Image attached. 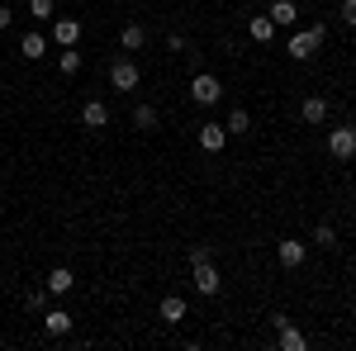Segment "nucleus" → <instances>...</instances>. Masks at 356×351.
I'll use <instances>...</instances> for the list:
<instances>
[{"mask_svg":"<svg viewBox=\"0 0 356 351\" xmlns=\"http://www.w3.org/2000/svg\"><path fill=\"white\" fill-rule=\"evenodd\" d=\"M323 38H328V24H309V28H295L290 33V43H285V53L295 57V62H309V57L323 48Z\"/></svg>","mask_w":356,"mask_h":351,"instance_id":"f257e3e1","label":"nucleus"},{"mask_svg":"<svg viewBox=\"0 0 356 351\" xmlns=\"http://www.w3.org/2000/svg\"><path fill=\"white\" fill-rule=\"evenodd\" d=\"M191 100H195V105H204V109L219 105V100H223V81L214 76V72H195V76H191Z\"/></svg>","mask_w":356,"mask_h":351,"instance_id":"f03ea898","label":"nucleus"},{"mask_svg":"<svg viewBox=\"0 0 356 351\" xmlns=\"http://www.w3.org/2000/svg\"><path fill=\"white\" fill-rule=\"evenodd\" d=\"M110 85L114 90H138L143 85V72H138L134 57H114L110 62Z\"/></svg>","mask_w":356,"mask_h":351,"instance_id":"7ed1b4c3","label":"nucleus"},{"mask_svg":"<svg viewBox=\"0 0 356 351\" xmlns=\"http://www.w3.org/2000/svg\"><path fill=\"white\" fill-rule=\"evenodd\" d=\"M328 152L337 157V162H352V157H356V129H352V124L328 129Z\"/></svg>","mask_w":356,"mask_h":351,"instance_id":"20e7f679","label":"nucleus"},{"mask_svg":"<svg viewBox=\"0 0 356 351\" xmlns=\"http://www.w3.org/2000/svg\"><path fill=\"white\" fill-rule=\"evenodd\" d=\"M191 285L200 290V295H219V285H223V275L214 261H195L191 266Z\"/></svg>","mask_w":356,"mask_h":351,"instance_id":"39448f33","label":"nucleus"},{"mask_svg":"<svg viewBox=\"0 0 356 351\" xmlns=\"http://www.w3.org/2000/svg\"><path fill=\"white\" fill-rule=\"evenodd\" d=\"M53 43H57V48H76V43H81V19H72V15H53Z\"/></svg>","mask_w":356,"mask_h":351,"instance_id":"423d86ee","label":"nucleus"},{"mask_svg":"<svg viewBox=\"0 0 356 351\" xmlns=\"http://www.w3.org/2000/svg\"><path fill=\"white\" fill-rule=\"evenodd\" d=\"M304 256H309V243H300V238H285V243H275V261L285 270H300Z\"/></svg>","mask_w":356,"mask_h":351,"instance_id":"0eeeda50","label":"nucleus"},{"mask_svg":"<svg viewBox=\"0 0 356 351\" xmlns=\"http://www.w3.org/2000/svg\"><path fill=\"white\" fill-rule=\"evenodd\" d=\"M38 318H43V332H48V337H67V332L76 327V318H72L67 309H53V304H48Z\"/></svg>","mask_w":356,"mask_h":351,"instance_id":"6e6552de","label":"nucleus"},{"mask_svg":"<svg viewBox=\"0 0 356 351\" xmlns=\"http://www.w3.org/2000/svg\"><path fill=\"white\" fill-rule=\"evenodd\" d=\"M81 129H90V133L110 129V105H105V100H86L81 105Z\"/></svg>","mask_w":356,"mask_h":351,"instance_id":"1a4fd4ad","label":"nucleus"},{"mask_svg":"<svg viewBox=\"0 0 356 351\" xmlns=\"http://www.w3.org/2000/svg\"><path fill=\"white\" fill-rule=\"evenodd\" d=\"M48 43H53L48 33H38V28H29L24 38H19V57H24V62H43V57H48Z\"/></svg>","mask_w":356,"mask_h":351,"instance_id":"9d476101","label":"nucleus"},{"mask_svg":"<svg viewBox=\"0 0 356 351\" xmlns=\"http://www.w3.org/2000/svg\"><path fill=\"white\" fill-rule=\"evenodd\" d=\"M266 15H271L275 28H295V24H300V5H295V0H271Z\"/></svg>","mask_w":356,"mask_h":351,"instance_id":"9b49d317","label":"nucleus"},{"mask_svg":"<svg viewBox=\"0 0 356 351\" xmlns=\"http://www.w3.org/2000/svg\"><path fill=\"white\" fill-rule=\"evenodd\" d=\"M72 290H76V270L72 266H53L48 270V295H72Z\"/></svg>","mask_w":356,"mask_h":351,"instance_id":"f8f14e48","label":"nucleus"},{"mask_svg":"<svg viewBox=\"0 0 356 351\" xmlns=\"http://www.w3.org/2000/svg\"><path fill=\"white\" fill-rule=\"evenodd\" d=\"M200 147L204 152H223L228 147V129L223 124H200Z\"/></svg>","mask_w":356,"mask_h":351,"instance_id":"ddd939ff","label":"nucleus"},{"mask_svg":"<svg viewBox=\"0 0 356 351\" xmlns=\"http://www.w3.org/2000/svg\"><path fill=\"white\" fill-rule=\"evenodd\" d=\"M157 318H162L166 327H176L181 318H186V299H181V295H166L162 304H157Z\"/></svg>","mask_w":356,"mask_h":351,"instance_id":"4468645a","label":"nucleus"},{"mask_svg":"<svg viewBox=\"0 0 356 351\" xmlns=\"http://www.w3.org/2000/svg\"><path fill=\"white\" fill-rule=\"evenodd\" d=\"M300 119L304 124H323V119H328V100H323V95H304Z\"/></svg>","mask_w":356,"mask_h":351,"instance_id":"2eb2a0df","label":"nucleus"},{"mask_svg":"<svg viewBox=\"0 0 356 351\" xmlns=\"http://www.w3.org/2000/svg\"><path fill=\"white\" fill-rule=\"evenodd\" d=\"M119 48H124V53H143V48H147V28H143V24H124Z\"/></svg>","mask_w":356,"mask_h":351,"instance_id":"dca6fc26","label":"nucleus"},{"mask_svg":"<svg viewBox=\"0 0 356 351\" xmlns=\"http://www.w3.org/2000/svg\"><path fill=\"white\" fill-rule=\"evenodd\" d=\"M275 342H280V351H304L309 347V337H304L295 323H285V327H275Z\"/></svg>","mask_w":356,"mask_h":351,"instance_id":"f3484780","label":"nucleus"},{"mask_svg":"<svg viewBox=\"0 0 356 351\" xmlns=\"http://www.w3.org/2000/svg\"><path fill=\"white\" fill-rule=\"evenodd\" d=\"M247 33H252V43H271L275 38L271 15H252V19H247Z\"/></svg>","mask_w":356,"mask_h":351,"instance_id":"a211bd4d","label":"nucleus"},{"mask_svg":"<svg viewBox=\"0 0 356 351\" xmlns=\"http://www.w3.org/2000/svg\"><path fill=\"white\" fill-rule=\"evenodd\" d=\"M81 67H86V57L76 53V48H62V53H57V72H62V76H76Z\"/></svg>","mask_w":356,"mask_h":351,"instance_id":"6ab92c4d","label":"nucleus"},{"mask_svg":"<svg viewBox=\"0 0 356 351\" xmlns=\"http://www.w3.org/2000/svg\"><path fill=\"white\" fill-rule=\"evenodd\" d=\"M223 129H228V138H243L247 129H252V114H247V109H228V124H223Z\"/></svg>","mask_w":356,"mask_h":351,"instance_id":"aec40b11","label":"nucleus"},{"mask_svg":"<svg viewBox=\"0 0 356 351\" xmlns=\"http://www.w3.org/2000/svg\"><path fill=\"white\" fill-rule=\"evenodd\" d=\"M134 129L152 133V129H157V109H152V105H138V109H134Z\"/></svg>","mask_w":356,"mask_h":351,"instance_id":"412c9836","label":"nucleus"},{"mask_svg":"<svg viewBox=\"0 0 356 351\" xmlns=\"http://www.w3.org/2000/svg\"><path fill=\"white\" fill-rule=\"evenodd\" d=\"M314 247L332 252V247H337V228H332V223H318V228H314Z\"/></svg>","mask_w":356,"mask_h":351,"instance_id":"4be33fe9","label":"nucleus"},{"mask_svg":"<svg viewBox=\"0 0 356 351\" xmlns=\"http://www.w3.org/2000/svg\"><path fill=\"white\" fill-rule=\"evenodd\" d=\"M53 10H57V0H29V15H33L38 24H48V19H53Z\"/></svg>","mask_w":356,"mask_h":351,"instance_id":"5701e85b","label":"nucleus"},{"mask_svg":"<svg viewBox=\"0 0 356 351\" xmlns=\"http://www.w3.org/2000/svg\"><path fill=\"white\" fill-rule=\"evenodd\" d=\"M48 304H53V295H48V285H38V290H29V309H33V313H43Z\"/></svg>","mask_w":356,"mask_h":351,"instance_id":"b1692460","label":"nucleus"},{"mask_svg":"<svg viewBox=\"0 0 356 351\" xmlns=\"http://www.w3.org/2000/svg\"><path fill=\"white\" fill-rule=\"evenodd\" d=\"M337 15H342V24H347V28H356V0H342Z\"/></svg>","mask_w":356,"mask_h":351,"instance_id":"393cba45","label":"nucleus"},{"mask_svg":"<svg viewBox=\"0 0 356 351\" xmlns=\"http://www.w3.org/2000/svg\"><path fill=\"white\" fill-rule=\"evenodd\" d=\"M15 24V10H10V5H5V0H0V33H5V28Z\"/></svg>","mask_w":356,"mask_h":351,"instance_id":"a878e982","label":"nucleus"},{"mask_svg":"<svg viewBox=\"0 0 356 351\" xmlns=\"http://www.w3.org/2000/svg\"><path fill=\"white\" fill-rule=\"evenodd\" d=\"M195 261H214V252H209V247H191V266Z\"/></svg>","mask_w":356,"mask_h":351,"instance_id":"bb28decb","label":"nucleus"}]
</instances>
